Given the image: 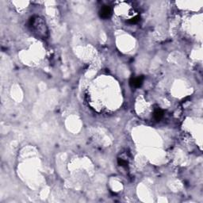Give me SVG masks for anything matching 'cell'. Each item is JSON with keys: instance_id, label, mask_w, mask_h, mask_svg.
Segmentation results:
<instances>
[{"instance_id": "obj_1", "label": "cell", "mask_w": 203, "mask_h": 203, "mask_svg": "<svg viewBox=\"0 0 203 203\" xmlns=\"http://www.w3.org/2000/svg\"><path fill=\"white\" fill-rule=\"evenodd\" d=\"M30 26L34 30V33L38 34L39 37L46 38V34L48 33L47 27L44 20L39 17H35L30 19Z\"/></svg>"}, {"instance_id": "obj_3", "label": "cell", "mask_w": 203, "mask_h": 203, "mask_svg": "<svg viewBox=\"0 0 203 203\" xmlns=\"http://www.w3.org/2000/svg\"><path fill=\"white\" fill-rule=\"evenodd\" d=\"M143 80L144 78L142 76L132 78V79H130V85H131L132 87H136V88L140 87L143 84Z\"/></svg>"}, {"instance_id": "obj_2", "label": "cell", "mask_w": 203, "mask_h": 203, "mask_svg": "<svg viewBox=\"0 0 203 203\" xmlns=\"http://www.w3.org/2000/svg\"><path fill=\"white\" fill-rule=\"evenodd\" d=\"M112 15V10L111 8L108 6H104L102 8L100 11V17L104 19H107L110 18V16Z\"/></svg>"}, {"instance_id": "obj_5", "label": "cell", "mask_w": 203, "mask_h": 203, "mask_svg": "<svg viewBox=\"0 0 203 203\" xmlns=\"http://www.w3.org/2000/svg\"><path fill=\"white\" fill-rule=\"evenodd\" d=\"M139 21H140L139 16H136V17H134V18H132L129 19V20L128 21V22L129 23V24H136V23L138 22Z\"/></svg>"}, {"instance_id": "obj_6", "label": "cell", "mask_w": 203, "mask_h": 203, "mask_svg": "<svg viewBox=\"0 0 203 203\" xmlns=\"http://www.w3.org/2000/svg\"><path fill=\"white\" fill-rule=\"evenodd\" d=\"M117 163H118V164L120 166H126V164H127V162L125 161V160H124L123 159H118L117 160Z\"/></svg>"}, {"instance_id": "obj_4", "label": "cell", "mask_w": 203, "mask_h": 203, "mask_svg": "<svg viewBox=\"0 0 203 203\" xmlns=\"http://www.w3.org/2000/svg\"><path fill=\"white\" fill-rule=\"evenodd\" d=\"M163 116V112L161 109H157L154 112V118L156 121H160Z\"/></svg>"}]
</instances>
